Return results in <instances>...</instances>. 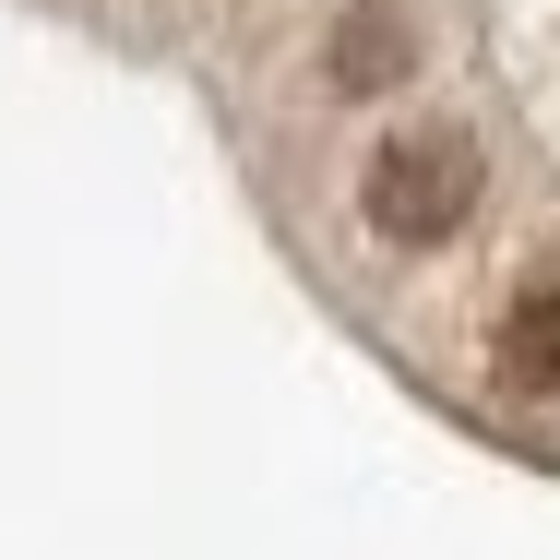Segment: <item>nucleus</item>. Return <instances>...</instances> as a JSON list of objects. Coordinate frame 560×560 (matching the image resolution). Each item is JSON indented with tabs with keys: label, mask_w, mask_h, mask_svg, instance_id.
<instances>
[{
	"label": "nucleus",
	"mask_w": 560,
	"mask_h": 560,
	"mask_svg": "<svg viewBox=\"0 0 560 560\" xmlns=\"http://www.w3.org/2000/svg\"><path fill=\"white\" fill-rule=\"evenodd\" d=\"M418 72H430V24H418V0H335V12H323L311 84H323L335 108H394Z\"/></svg>",
	"instance_id": "2"
},
{
	"label": "nucleus",
	"mask_w": 560,
	"mask_h": 560,
	"mask_svg": "<svg viewBox=\"0 0 560 560\" xmlns=\"http://www.w3.org/2000/svg\"><path fill=\"white\" fill-rule=\"evenodd\" d=\"M477 191H489V155H477L465 119H382L370 155H358V226H370L394 262L453 250L465 215H477Z\"/></svg>",
	"instance_id": "1"
},
{
	"label": "nucleus",
	"mask_w": 560,
	"mask_h": 560,
	"mask_svg": "<svg viewBox=\"0 0 560 560\" xmlns=\"http://www.w3.org/2000/svg\"><path fill=\"white\" fill-rule=\"evenodd\" d=\"M489 382H501L513 406H560V262H537V275L501 299V323H489Z\"/></svg>",
	"instance_id": "3"
}]
</instances>
